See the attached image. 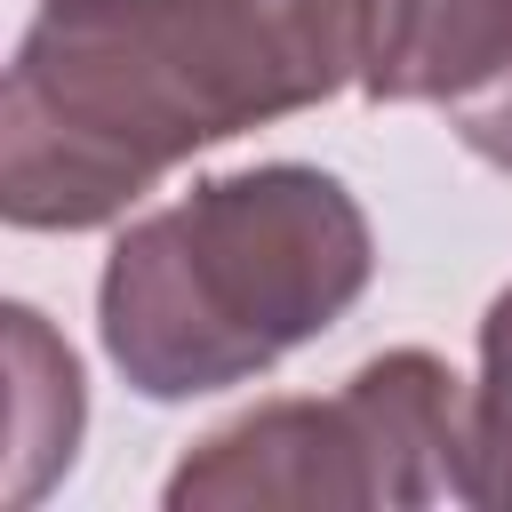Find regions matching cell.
<instances>
[{
	"instance_id": "obj_2",
	"label": "cell",
	"mask_w": 512,
	"mask_h": 512,
	"mask_svg": "<svg viewBox=\"0 0 512 512\" xmlns=\"http://www.w3.org/2000/svg\"><path fill=\"white\" fill-rule=\"evenodd\" d=\"M376 272L368 208L312 160L200 176L136 216L96 280L104 360L144 400H200L328 336Z\"/></svg>"
},
{
	"instance_id": "obj_1",
	"label": "cell",
	"mask_w": 512,
	"mask_h": 512,
	"mask_svg": "<svg viewBox=\"0 0 512 512\" xmlns=\"http://www.w3.org/2000/svg\"><path fill=\"white\" fill-rule=\"evenodd\" d=\"M368 24L376 0H40L0 80V216L120 224L192 152L360 80Z\"/></svg>"
},
{
	"instance_id": "obj_7",
	"label": "cell",
	"mask_w": 512,
	"mask_h": 512,
	"mask_svg": "<svg viewBox=\"0 0 512 512\" xmlns=\"http://www.w3.org/2000/svg\"><path fill=\"white\" fill-rule=\"evenodd\" d=\"M448 128H456V144H464L472 160H488V168L512 176V56H504L464 104H448Z\"/></svg>"
},
{
	"instance_id": "obj_6",
	"label": "cell",
	"mask_w": 512,
	"mask_h": 512,
	"mask_svg": "<svg viewBox=\"0 0 512 512\" xmlns=\"http://www.w3.org/2000/svg\"><path fill=\"white\" fill-rule=\"evenodd\" d=\"M472 504H512V288L480 320L472 384Z\"/></svg>"
},
{
	"instance_id": "obj_3",
	"label": "cell",
	"mask_w": 512,
	"mask_h": 512,
	"mask_svg": "<svg viewBox=\"0 0 512 512\" xmlns=\"http://www.w3.org/2000/svg\"><path fill=\"white\" fill-rule=\"evenodd\" d=\"M168 512H416L472 504V392L440 352H376L328 400H264L168 472Z\"/></svg>"
},
{
	"instance_id": "obj_5",
	"label": "cell",
	"mask_w": 512,
	"mask_h": 512,
	"mask_svg": "<svg viewBox=\"0 0 512 512\" xmlns=\"http://www.w3.org/2000/svg\"><path fill=\"white\" fill-rule=\"evenodd\" d=\"M8 368H16V408H8V504H40V488L72 464L80 424H88V392H80V360L72 344H56V328L32 304H8Z\"/></svg>"
},
{
	"instance_id": "obj_4",
	"label": "cell",
	"mask_w": 512,
	"mask_h": 512,
	"mask_svg": "<svg viewBox=\"0 0 512 512\" xmlns=\"http://www.w3.org/2000/svg\"><path fill=\"white\" fill-rule=\"evenodd\" d=\"M504 56H512V0H376L360 96L448 112Z\"/></svg>"
}]
</instances>
